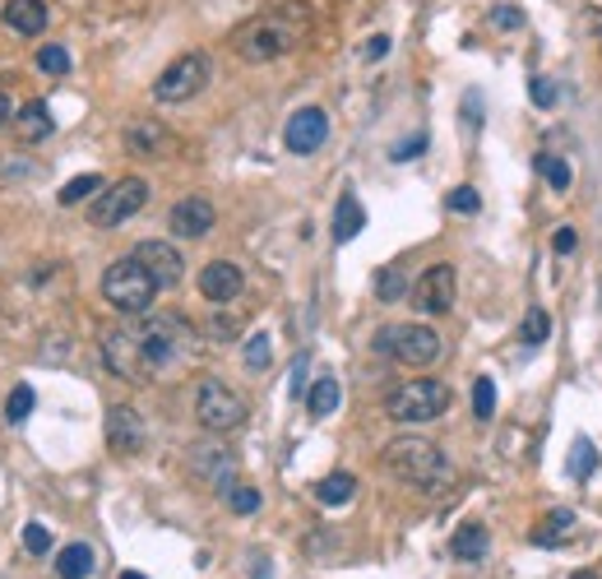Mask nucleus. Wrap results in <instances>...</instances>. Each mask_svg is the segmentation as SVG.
I'll list each match as a JSON object with an SVG mask.
<instances>
[{
	"label": "nucleus",
	"mask_w": 602,
	"mask_h": 579,
	"mask_svg": "<svg viewBox=\"0 0 602 579\" xmlns=\"http://www.w3.org/2000/svg\"><path fill=\"white\" fill-rule=\"evenodd\" d=\"M310 28V10L306 0H287L279 10H264L256 19H246V24L232 33V51L241 56L250 66H264V61H279V56L293 51Z\"/></svg>",
	"instance_id": "nucleus-1"
},
{
	"label": "nucleus",
	"mask_w": 602,
	"mask_h": 579,
	"mask_svg": "<svg viewBox=\"0 0 602 579\" xmlns=\"http://www.w3.org/2000/svg\"><path fill=\"white\" fill-rule=\"evenodd\" d=\"M140 339H144V357H149V376L163 380L172 371L196 362L200 353V334L190 330L181 316H149L140 324Z\"/></svg>",
	"instance_id": "nucleus-2"
},
{
	"label": "nucleus",
	"mask_w": 602,
	"mask_h": 579,
	"mask_svg": "<svg viewBox=\"0 0 602 579\" xmlns=\"http://www.w3.org/2000/svg\"><path fill=\"white\" fill-rule=\"evenodd\" d=\"M380 463H385V473H394L408 487H440V482L450 477V463H445L440 446H432V440H422V436L390 440Z\"/></svg>",
	"instance_id": "nucleus-3"
},
{
	"label": "nucleus",
	"mask_w": 602,
	"mask_h": 579,
	"mask_svg": "<svg viewBox=\"0 0 602 579\" xmlns=\"http://www.w3.org/2000/svg\"><path fill=\"white\" fill-rule=\"evenodd\" d=\"M103 297L111 302V311H121V316H149L153 297H158V283H153V274H149L140 260L126 256V260L107 264V274H103Z\"/></svg>",
	"instance_id": "nucleus-4"
},
{
	"label": "nucleus",
	"mask_w": 602,
	"mask_h": 579,
	"mask_svg": "<svg viewBox=\"0 0 602 579\" xmlns=\"http://www.w3.org/2000/svg\"><path fill=\"white\" fill-rule=\"evenodd\" d=\"M445 409H450V385H440L432 376L403 380L399 390L385 399V413L394 422H436V417H445Z\"/></svg>",
	"instance_id": "nucleus-5"
},
{
	"label": "nucleus",
	"mask_w": 602,
	"mask_h": 579,
	"mask_svg": "<svg viewBox=\"0 0 602 579\" xmlns=\"http://www.w3.org/2000/svg\"><path fill=\"white\" fill-rule=\"evenodd\" d=\"M103 362L116 380H130V385H149V357H144V339H140V324H111L103 330Z\"/></svg>",
	"instance_id": "nucleus-6"
},
{
	"label": "nucleus",
	"mask_w": 602,
	"mask_h": 579,
	"mask_svg": "<svg viewBox=\"0 0 602 579\" xmlns=\"http://www.w3.org/2000/svg\"><path fill=\"white\" fill-rule=\"evenodd\" d=\"M209 74H213V61L204 51H186V56H177L158 80H153V98L158 103H167V107H177V103H190L196 93L209 84Z\"/></svg>",
	"instance_id": "nucleus-7"
},
{
	"label": "nucleus",
	"mask_w": 602,
	"mask_h": 579,
	"mask_svg": "<svg viewBox=\"0 0 602 579\" xmlns=\"http://www.w3.org/2000/svg\"><path fill=\"white\" fill-rule=\"evenodd\" d=\"M380 353L399 357L403 366H436L445 343H440V334L432 330V324H394V330L380 334Z\"/></svg>",
	"instance_id": "nucleus-8"
},
{
	"label": "nucleus",
	"mask_w": 602,
	"mask_h": 579,
	"mask_svg": "<svg viewBox=\"0 0 602 579\" xmlns=\"http://www.w3.org/2000/svg\"><path fill=\"white\" fill-rule=\"evenodd\" d=\"M196 417L204 432H237L246 422V399L223 380H204L196 390Z\"/></svg>",
	"instance_id": "nucleus-9"
},
{
	"label": "nucleus",
	"mask_w": 602,
	"mask_h": 579,
	"mask_svg": "<svg viewBox=\"0 0 602 579\" xmlns=\"http://www.w3.org/2000/svg\"><path fill=\"white\" fill-rule=\"evenodd\" d=\"M144 204H149V181L144 177H126V181L107 186L103 196H93L88 218H93V227H116V223H126V218L140 214Z\"/></svg>",
	"instance_id": "nucleus-10"
},
{
	"label": "nucleus",
	"mask_w": 602,
	"mask_h": 579,
	"mask_svg": "<svg viewBox=\"0 0 602 579\" xmlns=\"http://www.w3.org/2000/svg\"><path fill=\"white\" fill-rule=\"evenodd\" d=\"M455 297H459V274L455 264H432L426 274L413 283V306L422 316H445L455 311Z\"/></svg>",
	"instance_id": "nucleus-11"
},
{
	"label": "nucleus",
	"mask_w": 602,
	"mask_h": 579,
	"mask_svg": "<svg viewBox=\"0 0 602 579\" xmlns=\"http://www.w3.org/2000/svg\"><path fill=\"white\" fill-rule=\"evenodd\" d=\"M324 140H329V116H324V107H302V111L287 116V126H283L287 153H297V158H310V153H320Z\"/></svg>",
	"instance_id": "nucleus-12"
},
{
	"label": "nucleus",
	"mask_w": 602,
	"mask_h": 579,
	"mask_svg": "<svg viewBox=\"0 0 602 579\" xmlns=\"http://www.w3.org/2000/svg\"><path fill=\"white\" fill-rule=\"evenodd\" d=\"M190 473L223 496L237 487V459H232L223 446H190Z\"/></svg>",
	"instance_id": "nucleus-13"
},
{
	"label": "nucleus",
	"mask_w": 602,
	"mask_h": 579,
	"mask_svg": "<svg viewBox=\"0 0 602 579\" xmlns=\"http://www.w3.org/2000/svg\"><path fill=\"white\" fill-rule=\"evenodd\" d=\"M134 260L149 269L158 287H177L181 274H186V260H181V250L172 241H140V246H134Z\"/></svg>",
	"instance_id": "nucleus-14"
},
{
	"label": "nucleus",
	"mask_w": 602,
	"mask_h": 579,
	"mask_svg": "<svg viewBox=\"0 0 602 579\" xmlns=\"http://www.w3.org/2000/svg\"><path fill=\"white\" fill-rule=\"evenodd\" d=\"M144 417L130 409V403H116V409H107V446L116 454H140L144 450Z\"/></svg>",
	"instance_id": "nucleus-15"
},
{
	"label": "nucleus",
	"mask_w": 602,
	"mask_h": 579,
	"mask_svg": "<svg viewBox=\"0 0 602 579\" xmlns=\"http://www.w3.org/2000/svg\"><path fill=\"white\" fill-rule=\"evenodd\" d=\"M241 287H246V279H241V269L232 264V260H213V264L200 269V293H204V302H213V306L237 302Z\"/></svg>",
	"instance_id": "nucleus-16"
},
{
	"label": "nucleus",
	"mask_w": 602,
	"mask_h": 579,
	"mask_svg": "<svg viewBox=\"0 0 602 579\" xmlns=\"http://www.w3.org/2000/svg\"><path fill=\"white\" fill-rule=\"evenodd\" d=\"M213 204L204 200V196H186V200H177L172 204V214H167V227L177 232V237H186V241H196V237H204V232L213 227Z\"/></svg>",
	"instance_id": "nucleus-17"
},
{
	"label": "nucleus",
	"mask_w": 602,
	"mask_h": 579,
	"mask_svg": "<svg viewBox=\"0 0 602 579\" xmlns=\"http://www.w3.org/2000/svg\"><path fill=\"white\" fill-rule=\"evenodd\" d=\"M167 149H172V134L158 121H130L126 126V153H134V158H163Z\"/></svg>",
	"instance_id": "nucleus-18"
},
{
	"label": "nucleus",
	"mask_w": 602,
	"mask_h": 579,
	"mask_svg": "<svg viewBox=\"0 0 602 579\" xmlns=\"http://www.w3.org/2000/svg\"><path fill=\"white\" fill-rule=\"evenodd\" d=\"M0 19H5V28H10V33H19V37H37V33L47 28V5H43V0H5Z\"/></svg>",
	"instance_id": "nucleus-19"
},
{
	"label": "nucleus",
	"mask_w": 602,
	"mask_h": 579,
	"mask_svg": "<svg viewBox=\"0 0 602 579\" xmlns=\"http://www.w3.org/2000/svg\"><path fill=\"white\" fill-rule=\"evenodd\" d=\"M14 134H19V144H43L47 134H51V111L47 103H24L14 111Z\"/></svg>",
	"instance_id": "nucleus-20"
},
{
	"label": "nucleus",
	"mask_w": 602,
	"mask_h": 579,
	"mask_svg": "<svg viewBox=\"0 0 602 579\" xmlns=\"http://www.w3.org/2000/svg\"><path fill=\"white\" fill-rule=\"evenodd\" d=\"M492 547V533L487 524H459L455 537H450V552H455V562H482Z\"/></svg>",
	"instance_id": "nucleus-21"
},
{
	"label": "nucleus",
	"mask_w": 602,
	"mask_h": 579,
	"mask_svg": "<svg viewBox=\"0 0 602 579\" xmlns=\"http://www.w3.org/2000/svg\"><path fill=\"white\" fill-rule=\"evenodd\" d=\"M93 570H98V552L88 543H70V547H61V556H56V575L61 579H88Z\"/></svg>",
	"instance_id": "nucleus-22"
},
{
	"label": "nucleus",
	"mask_w": 602,
	"mask_h": 579,
	"mask_svg": "<svg viewBox=\"0 0 602 579\" xmlns=\"http://www.w3.org/2000/svg\"><path fill=\"white\" fill-rule=\"evenodd\" d=\"M570 533H575V510L556 506L547 519H542V529H533V543H538V547H560Z\"/></svg>",
	"instance_id": "nucleus-23"
},
{
	"label": "nucleus",
	"mask_w": 602,
	"mask_h": 579,
	"mask_svg": "<svg viewBox=\"0 0 602 579\" xmlns=\"http://www.w3.org/2000/svg\"><path fill=\"white\" fill-rule=\"evenodd\" d=\"M362 227H366V209L357 204V196H343V200H339V209H334V241H339V246H347V241H353Z\"/></svg>",
	"instance_id": "nucleus-24"
},
{
	"label": "nucleus",
	"mask_w": 602,
	"mask_h": 579,
	"mask_svg": "<svg viewBox=\"0 0 602 579\" xmlns=\"http://www.w3.org/2000/svg\"><path fill=\"white\" fill-rule=\"evenodd\" d=\"M316 496H320V506H347V500L357 496V477L353 473H329L316 487Z\"/></svg>",
	"instance_id": "nucleus-25"
},
{
	"label": "nucleus",
	"mask_w": 602,
	"mask_h": 579,
	"mask_svg": "<svg viewBox=\"0 0 602 579\" xmlns=\"http://www.w3.org/2000/svg\"><path fill=\"white\" fill-rule=\"evenodd\" d=\"M306 409L310 417H329L339 409V380L334 376H320L316 385H310V394H306Z\"/></svg>",
	"instance_id": "nucleus-26"
},
{
	"label": "nucleus",
	"mask_w": 602,
	"mask_h": 579,
	"mask_svg": "<svg viewBox=\"0 0 602 579\" xmlns=\"http://www.w3.org/2000/svg\"><path fill=\"white\" fill-rule=\"evenodd\" d=\"M547 334H552V316L542 311V306H533V311L523 316V324H519V339L529 343V347H542V343H547Z\"/></svg>",
	"instance_id": "nucleus-27"
},
{
	"label": "nucleus",
	"mask_w": 602,
	"mask_h": 579,
	"mask_svg": "<svg viewBox=\"0 0 602 579\" xmlns=\"http://www.w3.org/2000/svg\"><path fill=\"white\" fill-rule=\"evenodd\" d=\"M88 196H103V177L98 172H88V177H74V181H66V190H61V204L70 209V204H84Z\"/></svg>",
	"instance_id": "nucleus-28"
},
{
	"label": "nucleus",
	"mask_w": 602,
	"mask_h": 579,
	"mask_svg": "<svg viewBox=\"0 0 602 579\" xmlns=\"http://www.w3.org/2000/svg\"><path fill=\"white\" fill-rule=\"evenodd\" d=\"M492 413H496V385H492V376H477L473 380V417L492 422Z\"/></svg>",
	"instance_id": "nucleus-29"
},
{
	"label": "nucleus",
	"mask_w": 602,
	"mask_h": 579,
	"mask_svg": "<svg viewBox=\"0 0 602 579\" xmlns=\"http://www.w3.org/2000/svg\"><path fill=\"white\" fill-rule=\"evenodd\" d=\"M246 366H250V371H264V366L269 362H274V339H269V334H250L246 339Z\"/></svg>",
	"instance_id": "nucleus-30"
},
{
	"label": "nucleus",
	"mask_w": 602,
	"mask_h": 579,
	"mask_svg": "<svg viewBox=\"0 0 602 579\" xmlns=\"http://www.w3.org/2000/svg\"><path fill=\"white\" fill-rule=\"evenodd\" d=\"M570 473H575V477H593V473H598V450H593V440H589V436H579V440H575Z\"/></svg>",
	"instance_id": "nucleus-31"
},
{
	"label": "nucleus",
	"mask_w": 602,
	"mask_h": 579,
	"mask_svg": "<svg viewBox=\"0 0 602 579\" xmlns=\"http://www.w3.org/2000/svg\"><path fill=\"white\" fill-rule=\"evenodd\" d=\"M538 172H542V177H547V186H552V190H570V167L560 163L556 153H542V158H538Z\"/></svg>",
	"instance_id": "nucleus-32"
},
{
	"label": "nucleus",
	"mask_w": 602,
	"mask_h": 579,
	"mask_svg": "<svg viewBox=\"0 0 602 579\" xmlns=\"http://www.w3.org/2000/svg\"><path fill=\"white\" fill-rule=\"evenodd\" d=\"M28 413H33V385H14L10 403H5V417L19 427V422H28Z\"/></svg>",
	"instance_id": "nucleus-33"
},
{
	"label": "nucleus",
	"mask_w": 602,
	"mask_h": 579,
	"mask_svg": "<svg viewBox=\"0 0 602 579\" xmlns=\"http://www.w3.org/2000/svg\"><path fill=\"white\" fill-rule=\"evenodd\" d=\"M37 70H43V74H66L70 70V51L61 43H47L43 51H37Z\"/></svg>",
	"instance_id": "nucleus-34"
},
{
	"label": "nucleus",
	"mask_w": 602,
	"mask_h": 579,
	"mask_svg": "<svg viewBox=\"0 0 602 579\" xmlns=\"http://www.w3.org/2000/svg\"><path fill=\"white\" fill-rule=\"evenodd\" d=\"M223 500H227V506L237 510V515H256V510H260V492H256V487H246V482H237V487H232Z\"/></svg>",
	"instance_id": "nucleus-35"
},
{
	"label": "nucleus",
	"mask_w": 602,
	"mask_h": 579,
	"mask_svg": "<svg viewBox=\"0 0 602 579\" xmlns=\"http://www.w3.org/2000/svg\"><path fill=\"white\" fill-rule=\"evenodd\" d=\"M403 274H399V269H380V274H376V297L380 302H399L403 297Z\"/></svg>",
	"instance_id": "nucleus-36"
},
{
	"label": "nucleus",
	"mask_w": 602,
	"mask_h": 579,
	"mask_svg": "<svg viewBox=\"0 0 602 579\" xmlns=\"http://www.w3.org/2000/svg\"><path fill=\"white\" fill-rule=\"evenodd\" d=\"M445 204H450V214H477V209H482V196H477L473 186H455Z\"/></svg>",
	"instance_id": "nucleus-37"
},
{
	"label": "nucleus",
	"mask_w": 602,
	"mask_h": 579,
	"mask_svg": "<svg viewBox=\"0 0 602 579\" xmlns=\"http://www.w3.org/2000/svg\"><path fill=\"white\" fill-rule=\"evenodd\" d=\"M529 98H533L538 107H552V103H556V84L547 80V74H533V80H529Z\"/></svg>",
	"instance_id": "nucleus-38"
},
{
	"label": "nucleus",
	"mask_w": 602,
	"mask_h": 579,
	"mask_svg": "<svg viewBox=\"0 0 602 579\" xmlns=\"http://www.w3.org/2000/svg\"><path fill=\"white\" fill-rule=\"evenodd\" d=\"M24 547H28L33 556H47V552H51V533H47L43 524H28V529H24Z\"/></svg>",
	"instance_id": "nucleus-39"
},
{
	"label": "nucleus",
	"mask_w": 602,
	"mask_h": 579,
	"mask_svg": "<svg viewBox=\"0 0 602 579\" xmlns=\"http://www.w3.org/2000/svg\"><path fill=\"white\" fill-rule=\"evenodd\" d=\"M492 24L496 28H523V10L519 5H496L492 10Z\"/></svg>",
	"instance_id": "nucleus-40"
},
{
	"label": "nucleus",
	"mask_w": 602,
	"mask_h": 579,
	"mask_svg": "<svg viewBox=\"0 0 602 579\" xmlns=\"http://www.w3.org/2000/svg\"><path fill=\"white\" fill-rule=\"evenodd\" d=\"M422 149H426V134H413V140H408V144H399V149L390 153V158H394V163H413Z\"/></svg>",
	"instance_id": "nucleus-41"
},
{
	"label": "nucleus",
	"mask_w": 602,
	"mask_h": 579,
	"mask_svg": "<svg viewBox=\"0 0 602 579\" xmlns=\"http://www.w3.org/2000/svg\"><path fill=\"white\" fill-rule=\"evenodd\" d=\"M385 51H390V37H385V33H376V37H366V47H362V56H366V61H380V56Z\"/></svg>",
	"instance_id": "nucleus-42"
},
{
	"label": "nucleus",
	"mask_w": 602,
	"mask_h": 579,
	"mask_svg": "<svg viewBox=\"0 0 602 579\" xmlns=\"http://www.w3.org/2000/svg\"><path fill=\"white\" fill-rule=\"evenodd\" d=\"M552 250H556V256H570V250H575V227H556Z\"/></svg>",
	"instance_id": "nucleus-43"
},
{
	"label": "nucleus",
	"mask_w": 602,
	"mask_h": 579,
	"mask_svg": "<svg viewBox=\"0 0 602 579\" xmlns=\"http://www.w3.org/2000/svg\"><path fill=\"white\" fill-rule=\"evenodd\" d=\"M302 385H306V357H297V362H293V385H287V390L302 394Z\"/></svg>",
	"instance_id": "nucleus-44"
},
{
	"label": "nucleus",
	"mask_w": 602,
	"mask_h": 579,
	"mask_svg": "<svg viewBox=\"0 0 602 579\" xmlns=\"http://www.w3.org/2000/svg\"><path fill=\"white\" fill-rule=\"evenodd\" d=\"M5 121H14V103L0 93V126H5Z\"/></svg>",
	"instance_id": "nucleus-45"
},
{
	"label": "nucleus",
	"mask_w": 602,
	"mask_h": 579,
	"mask_svg": "<svg viewBox=\"0 0 602 579\" xmlns=\"http://www.w3.org/2000/svg\"><path fill=\"white\" fill-rule=\"evenodd\" d=\"M121 579H149V575H140V570H121Z\"/></svg>",
	"instance_id": "nucleus-46"
},
{
	"label": "nucleus",
	"mask_w": 602,
	"mask_h": 579,
	"mask_svg": "<svg viewBox=\"0 0 602 579\" xmlns=\"http://www.w3.org/2000/svg\"><path fill=\"white\" fill-rule=\"evenodd\" d=\"M575 579H598V575H593V570H579V575H575Z\"/></svg>",
	"instance_id": "nucleus-47"
},
{
	"label": "nucleus",
	"mask_w": 602,
	"mask_h": 579,
	"mask_svg": "<svg viewBox=\"0 0 602 579\" xmlns=\"http://www.w3.org/2000/svg\"><path fill=\"white\" fill-rule=\"evenodd\" d=\"M598 37H602V24H598Z\"/></svg>",
	"instance_id": "nucleus-48"
}]
</instances>
